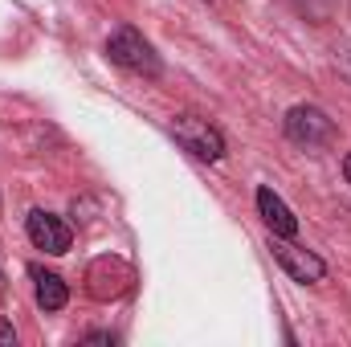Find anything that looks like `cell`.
Wrapping results in <instances>:
<instances>
[{
    "instance_id": "cell-1",
    "label": "cell",
    "mask_w": 351,
    "mask_h": 347,
    "mask_svg": "<svg viewBox=\"0 0 351 347\" xmlns=\"http://www.w3.org/2000/svg\"><path fill=\"white\" fill-rule=\"evenodd\" d=\"M106 58H110L119 70L143 74V78H160V70H164L156 45H152L139 29H131V25H123V29H114V33L106 37Z\"/></svg>"
},
{
    "instance_id": "cell-2",
    "label": "cell",
    "mask_w": 351,
    "mask_h": 347,
    "mask_svg": "<svg viewBox=\"0 0 351 347\" xmlns=\"http://www.w3.org/2000/svg\"><path fill=\"white\" fill-rule=\"evenodd\" d=\"M172 135L188 156H196V160H204V164H217V160L225 156V135H221L208 119H200V115H176Z\"/></svg>"
},
{
    "instance_id": "cell-3",
    "label": "cell",
    "mask_w": 351,
    "mask_h": 347,
    "mask_svg": "<svg viewBox=\"0 0 351 347\" xmlns=\"http://www.w3.org/2000/svg\"><path fill=\"white\" fill-rule=\"evenodd\" d=\"M282 127H286V139H294V143H302V147H319V143H327V139L335 135V123L327 119V110H319V106H311V102L290 106L286 119H282Z\"/></svg>"
},
{
    "instance_id": "cell-4",
    "label": "cell",
    "mask_w": 351,
    "mask_h": 347,
    "mask_svg": "<svg viewBox=\"0 0 351 347\" xmlns=\"http://www.w3.org/2000/svg\"><path fill=\"white\" fill-rule=\"evenodd\" d=\"M269 254L294 282H323L327 278V261L302 246H294V237H269Z\"/></svg>"
},
{
    "instance_id": "cell-5",
    "label": "cell",
    "mask_w": 351,
    "mask_h": 347,
    "mask_svg": "<svg viewBox=\"0 0 351 347\" xmlns=\"http://www.w3.org/2000/svg\"><path fill=\"white\" fill-rule=\"evenodd\" d=\"M25 233H29V241L37 246V250H45V254H66L70 250V241H74V233H70V225L62 221V217H53V213H45V208H33L29 217H25Z\"/></svg>"
},
{
    "instance_id": "cell-6",
    "label": "cell",
    "mask_w": 351,
    "mask_h": 347,
    "mask_svg": "<svg viewBox=\"0 0 351 347\" xmlns=\"http://www.w3.org/2000/svg\"><path fill=\"white\" fill-rule=\"evenodd\" d=\"M258 213H262L265 229H269L274 237H294V233H298V217L286 208V200H282L269 184L258 188Z\"/></svg>"
},
{
    "instance_id": "cell-7",
    "label": "cell",
    "mask_w": 351,
    "mask_h": 347,
    "mask_svg": "<svg viewBox=\"0 0 351 347\" xmlns=\"http://www.w3.org/2000/svg\"><path fill=\"white\" fill-rule=\"evenodd\" d=\"M29 278H33V294H37V307H41V311H62V307L70 302V286H66L58 274L33 265Z\"/></svg>"
},
{
    "instance_id": "cell-8",
    "label": "cell",
    "mask_w": 351,
    "mask_h": 347,
    "mask_svg": "<svg viewBox=\"0 0 351 347\" xmlns=\"http://www.w3.org/2000/svg\"><path fill=\"white\" fill-rule=\"evenodd\" d=\"M12 344H16V331H12V323L0 319V347H12Z\"/></svg>"
},
{
    "instance_id": "cell-9",
    "label": "cell",
    "mask_w": 351,
    "mask_h": 347,
    "mask_svg": "<svg viewBox=\"0 0 351 347\" xmlns=\"http://www.w3.org/2000/svg\"><path fill=\"white\" fill-rule=\"evenodd\" d=\"M335 66H339V74L351 82V49H348V53H339V62H335Z\"/></svg>"
},
{
    "instance_id": "cell-10",
    "label": "cell",
    "mask_w": 351,
    "mask_h": 347,
    "mask_svg": "<svg viewBox=\"0 0 351 347\" xmlns=\"http://www.w3.org/2000/svg\"><path fill=\"white\" fill-rule=\"evenodd\" d=\"M343 172H348V184H351V156L343 160Z\"/></svg>"
},
{
    "instance_id": "cell-11",
    "label": "cell",
    "mask_w": 351,
    "mask_h": 347,
    "mask_svg": "<svg viewBox=\"0 0 351 347\" xmlns=\"http://www.w3.org/2000/svg\"><path fill=\"white\" fill-rule=\"evenodd\" d=\"M0 290H4V270H0Z\"/></svg>"
}]
</instances>
